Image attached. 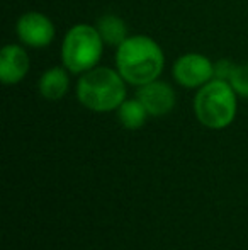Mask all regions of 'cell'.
Wrapping results in <instances>:
<instances>
[{
    "mask_svg": "<svg viewBox=\"0 0 248 250\" xmlns=\"http://www.w3.org/2000/svg\"><path fill=\"white\" fill-rule=\"evenodd\" d=\"M138 99L145 105L150 116L160 118V116L169 114L173 109V105H175V92L167 82L153 80V82L139 87Z\"/></svg>",
    "mask_w": 248,
    "mask_h": 250,
    "instance_id": "7",
    "label": "cell"
},
{
    "mask_svg": "<svg viewBox=\"0 0 248 250\" xmlns=\"http://www.w3.org/2000/svg\"><path fill=\"white\" fill-rule=\"evenodd\" d=\"M68 73H66V68H61V66L48 68L39 79V92L48 101H60L68 90Z\"/></svg>",
    "mask_w": 248,
    "mask_h": 250,
    "instance_id": "9",
    "label": "cell"
},
{
    "mask_svg": "<svg viewBox=\"0 0 248 250\" xmlns=\"http://www.w3.org/2000/svg\"><path fill=\"white\" fill-rule=\"evenodd\" d=\"M104 41L97 27L76 24L65 34L61 44L63 66L72 73H85L95 68L104 51Z\"/></svg>",
    "mask_w": 248,
    "mask_h": 250,
    "instance_id": "4",
    "label": "cell"
},
{
    "mask_svg": "<svg viewBox=\"0 0 248 250\" xmlns=\"http://www.w3.org/2000/svg\"><path fill=\"white\" fill-rule=\"evenodd\" d=\"M29 72V56L24 48L7 44L0 51V80L5 85L19 83Z\"/></svg>",
    "mask_w": 248,
    "mask_h": 250,
    "instance_id": "8",
    "label": "cell"
},
{
    "mask_svg": "<svg viewBox=\"0 0 248 250\" xmlns=\"http://www.w3.org/2000/svg\"><path fill=\"white\" fill-rule=\"evenodd\" d=\"M235 65L236 63L229 62V60H226V58L218 60V62L214 63V79L228 82L229 77H231V73H233V70H235Z\"/></svg>",
    "mask_w": 248,
    "mask_h": 250,
    "instance_id": "13",
    "label": "cell"
},
{
    "mask_svg": "<svg viewBox=\"0 0 248 250\" xmlns=\"http://www.w3.org/2000/svg\"><path fill=\"white\" fill-rule=\"evenodd\" d=\"M97 31H99L104 43L111 44V46H119L121 43H124L128 40L126 22L117 16H113V14L100 17L99 24H97Z\"/></svg>",
    "mask_w": 248,
    "mask_h": 250,
    "instance_id": "10",
    "label": "cell"
},
{
    "mask_svg": "<svg viewBox=\"0 0 248 250\" xmlns=\"http://www.w3.org/2000/svg\"><path fill=\"white\" fill-rule=\"evenodd\" d=\"M165 56L155 40L148 36H131L117 46L116 66L131 85H145L162 75Z\"/></svg>",
    "mask_w": 248,
    "mask_h": 250,
    "instance_id": "1",
    "label": "cell"
},
{
    "mask_svg": "<svg viewBox=\"0 0 248 250\" xmlns=\"http://www.w3.org/2000/svg\"><path fill=\"white\" fill-rule=\"evenodd\" d=\"M195 118L209 129H223L236 116V92L229 82L212 79L199 89L194 99Z\"/></svg>",
    "mask_w": 248,
    "mask_h": 250,
    "instance_id": "3",
    "label": "cell"
},
{
    "mask_svg": "<svg viewBox=\"0 0 248 250\" xmlns=\"http://www.w3.org/2000/svg\"><path fill=\"white\" fill-rule=\"evenodd\" d=\"M17 36L31 48H46L55 38V26L41 12H26L17 21Z\"/></svg>",
    "mask_w": 248,
    "mask_h": 250,
    "instance_id": "6",
    "label": "cell"
},
{
    "mask_svg": "<svg viewBox=\"0 0 248 250\" xmlns=\"http://www.w3.org/2000/svg\"><path fill=\"white\" fill-rule=\"evenodd\" d=\"M228 82L238 96L248 97V63L235 65V70H233Z\"/></svg>",
    "mask_w": 248,
    "mask_h": 250,
    "instance_id": "12",
    "label": "cell"
},
{
    "mask_svg": "<svg viewBox=\"0 0 248 250\" xmlns=\"http://www.w3.org/2000/svg\"><path fill=\"white\" fill-rule=\"evenodd\" d=\"M173 79L186 89H201L214 79V63L201 53H186L173 63Z\"/></svg>",
    "mask_w": 248,
    "mask_h": 250,
    "instance_id": "5",
    "label": "cell"
},
{
    "mask_svg": "<svg viewBox=\"0 0 248 250\" xmlns=\"http://www.w3.org/2000/svg\"><path fill=\"white\" fill-rule=\"evenodd\" d=\"M148 111L145 105L139 102V99H129L124 101L117 107V119L126 129H139L146 121Z\"/></svg>",
    "mask_w": 248,
    "mask_h": 250,
    "instance_id": "11",
    "label": "cell"
},
{
    "mask_svg": "<svg viewBox=\"0 0 248 250\" xmlns=\"http://www.w3.org/2000/svg\"><path fill=\"white\" fill-rule=\"evenodd\" d=\"M126 80L117 70L95 66L82 73L76 83V97L80 104L95 112L117 109L126 101Z\"/></svg>",
    "mask_w": 248,
    "mask_h": 250,
    "instance_id": "2",
    "label": "cell"
}]
</instances>
